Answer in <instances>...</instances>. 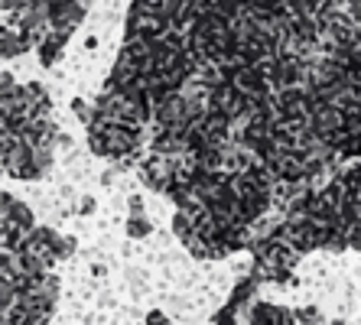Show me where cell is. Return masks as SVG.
Listing matches in <instances>:
<instances>
[{"instance_id":"1","label":"cell","mask_w":361,"mask_h":325,"mask_svg":"<svg viewBox=\"0 0 361 325\" xmlns=\"http://www.w3.org/2000/svg\"><path fill=\"white\" fill-rule=\"evenodd\" d=\"M66 42H68V36H62V33H56V30H49V33L39 39V62L42 66H56L59 62V56L66 52Z\"/></svg>"},{"instance_id":"2","label":"cell","mask_w":361,"mask_h":325,"mask_svg":"<svg viewBox=\"0 0 361 325\" xmlns=\"http://www.w3.org/2000/svg\"><path fill=\"white\" fill-rule=\"evenodd\" d=\"M150 231H153V225L147 221V218L130 215V221H127V234H130V238H150Z\"/></svg>"},{"instance_id":"3","label":"cell","mask_w":361,"mask_h":325,"mask_svg":"<svg viewBox=\"0 0 361 325\" xmlns=\"http://www.w3.org/2000/svg\"><path fill=\"white\" fill-rule=\"evenodd\" d=\"M13 88H17V82H13V75H10V72H4V68H0V94L13 92Z\"/></svg>"},{"instance_id":"4","label":"cell","mask_w":361,"mask_h":325,"mask_svg":"<svg viewBox=\"0 0 361 325\" xmlns=\"http://www.w3.org/2000/svg\"><path fill=\"white\" fill-rule=\"evenodd\" d=\"M127 202H130V215H143V199L140 195H130Z\"/></svg>"},{"instance_id":"5","label":"cell","mask_w":361,"mask_h":325,"mask_svg":"<svg viewBox=\"0 0 361 325\" xmlns=\"http://www.w3.org/2000/svg\"><path fill=\"white\" fill-rule=\"evenodd\" d=\"M56 147H62V150H72V137L56 134Z\"/></svg>"},{"instance_id":"6","label":"cell","mask_w":361,"mask_h":325,"mask_svg":"<svg viewBox=\"0 0 361 325\" xmlns=\"http://www.w3.org/2000/svg\"><path fill=\"white\" fill-rule=\"evenodd\" d=\"M94 209V199H82V205H78V211H82V215H88V211Z\"/></svg>"},{"instance_id":"7","label":"cell","mask_w":361,"mask_h":325,"mask_svg":"<svg viewBox=\"0 0 361 325\" xmlns=\"http://www.w3.org/2000/svg\"><path fill=\"white\" fill-rule=\"evenodd\" d=\"M332 325H342V322H332Z\"/></svg>"}]
</instances>
